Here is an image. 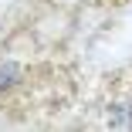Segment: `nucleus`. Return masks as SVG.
I'll use <instances>...</instances> for the list:
<instances>
[]
</instances>
